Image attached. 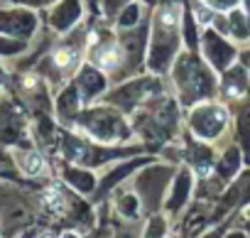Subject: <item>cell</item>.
Returning <instances> with one entry per match:
<instances>
[{"mask_svg": "<svg viewBox=\"0 0 250 238\" xmlns=\"http://www.w3.org/2000/svg\"><path fill=\"white\" fill-rule=\"evenodd\" d=\"M54 59H57V64H59V66H66V64H71V59H74V57H71V52H59Z\"/></svg>", "mask_w": 250, "mask_h": 238, "instance_id": "4", "label": "cell"}, {"mask_svg": "<svg viewBox=\"0 0 250 238\" xmlns=\"http://www.w3.org/2000/svg\"><path fill=\"white\" fill-rule=\"evenodd\" d=\"M25 170H27L30 174H40V172L44 170V160H42L37 152H30V155L25 157Z\"/></svg>", "mask_w": 250, "mask_h": 238, "instance_id": "1", "label": "cell"}, {"mask_svg": "<svg viewBox=\"0 0 250 238\" xmlns=\"http://www.w3.org/2000/svg\"><path fill=\"white\" fill-rule=\"evenodd\" d=\"M115 62H118V52L113 49V47H108L101 57H98V64L103 66V69H110V66H115Z\"/></svg>", "mask_w": 250, "mask_h": 238, "instance_id": "3", "label": "cell"}, {"mask_svg": "<svg viewBox=\"0 0 250 238\" xmlns=\"http://www.w3.org/2000/svg\"><path fill=\"white\" fill-rule=\"evenodd\" d=\"M44 206L59 214V211L64 209V201H62V194H59L57 189H49V192L44 194Z\"/></svg>", "mask_w": 250, "mask_h": 238, "instance_id": "2", "label": "cell"}, {"mask_svg": "<svg viewBox=\"0 0 250 238\" xmlns=\"http://www.w3.org/2000/svg\"><path fill=\"white\" fill-rule=\"evenodd\" d=\"M64 238H74V236H64Z\"/></svg>", "mask_w": 250, "mask_h": 238, "instance_id": "5", "label": "cell"}]
</instances>
